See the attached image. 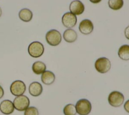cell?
I'll use <instances>...</instances> for the list:
<instances>
[{
	"label": "cell",
	"instance_id": "277c9868",
	"mask_svg": "<svg viewBox=\"0 0 129 115\" xmlns=\"http://www.w3.org/2000/svg\"><path fill=\"white\" fill-rule=\"evenodd\" d=\"M124 100L122 93L117 91H113L110 93L108 97L109 104L113 107H119L123 103Z\"/></svg>",
	"mask_w": 129,
	"mask_h": 115
},
{
	"label": "cell",
	"instance_id": "8992f818",
	"mask_svg": "<svg viewBox=\"0 0 129 115\" xmlns=\"http://www.w3.org/2000/svg\"><path fill=\"white\" fill-rule=\"evenodd\" d=\"M14 108L18 111H24L29 106L30 100L25 95H20L16 97L13 101Z\"/></svg>",
	"mask_w": 129,
	"mask_h": 115
},
{
	"label": "cell",
	"instance_id": "ba28073f",
	"mask_svg": "<svg viewBox=\"0 0 129 115\" xmlns=\"http://www.w3.org/2000/svg\"><path fill=\"white\" fill-rule=\"evenodd\" d=\"M62 24L67 28H71L77 23V17L71 12L66 13L62 17Z\"/></svg>",
	"mask_w": 129,
	"mask_h": 115
},
{
	"label": "cell",
	"instance_id": "7402d4cb",
	"mask_svg": "<svg viewBox=\"0 0 129 115\" xmlns=\"http://www.w3.org/2000/svg\"><path fill=\"white\" fill-rule=\"evenodd\" d=\"M124 35L125 37L129 40V25L126 27L124 30Z\"/></svg>",
	"mask_w": 129,
	"mask_h": 115
},
{
	"label": "cell",
	"instance_id": "5b68a950",
	"mask_svg": "<svg viewBox=\"0 0 129 115\" xmlns=\"http://www.w3.org/2000/svg\"><path fill=\"white\" fill-rule=\"evenodd\" d=\"M95 68L100 73H106L109 71L111 68V63L108 59L101 57L98 59L95 63Z\"/></svg>",
	"mask_w": 129,
	"mask_h": 115
},
{
	"label": "cell",
	"instance_id": "e0dca14e",
	"mask_svg": "<svg viewBox=\"0 0 129 115\" xmlns=\"http://www.w3.org/2000/svg\"><path fill=\"white\" fill-rule=\"evenodd\" d=\"M118 55L122 60H129V45L124 44L121 45L118 49Z\"/></svg>",
	"mask_w": 129,
	"mask_h": 115
},
{
	"label": "cell",
	"instance_id": "7a4b0ae2",
	"mask_svg": "<svg viewBox=\"0 0 129 115\" xmlns=\"http://www.w3.org/2000/svg\"><path fill=\"white\" fill-rule=\"evenodd\" d=\"M44 51L43 45L39 41L31 42L28 48V51L30 56L33 58L41 56Z\"/></svg>",
	"mask_w": 129,
	"mask_h": 115
},
{
	"label": "cell",
	"instance_id": "9a60e30c",
	"mask_svg": "<svg viewBox=\"0 0 129 115\" xmlns=\"http://www.w3.org/2000/svg\"><path fill=\"white\" fill-rule=\"evenodd\" d=\"M19 17L20 20L24 22L30 21L33 17L32 12L29 9L24 8L20 10L19 13Z\"/></svg>",
	"mask_w": 129,
	"mask_h": 115
},
{
	"label": "cell",
	"instance_id": "603a6c76",
	"mask_svg": "<svg viewBox=\"0 0 129 115\" xmlns=\"http://www.w3.org/2000/svg\"><path fill=\"white\" fill-rule=\"evenodd\" d=\"M4 95V91L3 87L0 85V99H1Z\"/></svg>",
	"mask_w": 129,
	"mask_h": 115
},
{
	"label": "cell",
	"instance_id": "5bb4252c",
	"mask_svg": "<svg viewBox=\"0 0 129 115\" xmlns=\"http://www.w3.org/2000/svg\"><path fill=\"white\" fill-rule=\"evenodd\" d=\"M64 40L69 43L75 42L78 37L77 32L71 28H69L66 30L63 34Z\"/></svg>",
	"mask_w": 129,
	"mask_h": 115
},
{
	"label": "cell",
	"instance_id": "9c48e42d",
	"mask_svg": "<svg viewBox=\"0 0 129 115\" xmlns=\"http://www.w3.org/2000/svg\"><path fill=\"white\" fill-rule=\"evenodd\" d=\"M94 26L92 22L89 19L83 20L80 23L79 29L81 33L88 35L93 30Z\"/></svg>",
	"mask_w": 129,
	"mask_h": 115
},
{
	"label": "cell",
	"instance_id": "ac0fdd59",
	"mask_svg": "<svg viewBox=\"0 0 129 115\" xmlns=\"http://www.w3.org/2000/svg\"><path fill=\"white\" fill-rule=\"evenodd\" d=\"M109 7L113 10L120 9L123 5V0H108Z\"/></svg>",
	"mask_w": 129,
	"mask_h": 115
},
{
	"label": "cell",
	"instance_id": "cb8c5ba5",
	"mask_svg": "<svg viewBox=\"0 0 129 115\" xmlns=\"http://www.w3.org/2000/svg\"><path fill=\"white\" fill-rule=\"evenodd\" d=\"M89 1L93 4H97L101 1V0H89Z\"/></svg>",
	"mask_w": 129,
	"mask_h": 115
},
{
	"label": "cell",
	"instance_id": "52a82bcc",
	"mask_svg": "<svg viewBox=\"0 0 129 115\" xmlns=\"http://www.w3.org/2000/svg\"><path fill=\"white\" fill-rule=\"evenodd\" d=\"M26 89L25 83L20 80L14 81L10 86V91L14 96H20L23 95Z\"/></svg>",
	"mask_w": 129,
	"mask_h": 115
},
{
	"label": "cell",
	"instance_id": "2e32d148",
	"mask_svg": "<svg viewBox=\"0 0 129 115\" xmlns=\"http://www.w3.org/2000/svg\"><path fill=\"white\" fill-rule=\"evenodd\" d=\"M33 72L36 75H40L45 71L46 67L45 64L41 61H37L33 63L32 67Z\"/></svg>",
	"mask_w": 129,
	"mask_h": 115
},
{
	"label": "cell",
	"instance_id": "44dd1931",
	"mask_svg": "<svg viewBox=\"0 0 129 115\" xmlns=\"http://www.w3.org/2000/svg\"><path fill=\"white\" fill-rule=\"evenodd\" d=\"M124 108L125 109V110L129 113V99L127 100L124 103Z\"/></svg>",
	"mask_w": 129,
	"mask_h": 115
},
{
	"label": "cell",
	"instance_id": "4fadbf2b",
	"mask_svg": "<svg viewBox=\"0 0 129 115\" xmlns=\"http://www.w3.org/2000/svg\"><path fill=\"white\" fill-rule=\"evenodd\" d=\"M55 77L54 73L50 71H45L41 75V80L45 85H50L55 81Z\"/></svg>",
	"mask_w": 129,
	"mask_h": 115
},
{
	"label": "cell",
	"instance_id": "ffe728a7",
	"mask_svg": "<svg viewBox=\"0 0 129 115\" xmlns=\"http://www.w3.org/2000/svg\"><path fill=\"white\" fill-rule=\"evenodd\" d=\"M24 115H39L37 108L34 106L28 107L24 111Z\"/></svg>",
	"mask_w": 129,
	"mask_h": 115
},
{
	"label": "cell",
	"instance_id": "6da1fadb",
	"mask_svg": "<svg viewBox=\"0 0 129 115\" xmlns=\"http://www.w3.org/2000/svg\"><path fill=\"white\" fill-rule=\"evenodd\" d=\"M77 112L79 115H88L92 109L91 102L86 99L79 100L75 105Z\"/></svg>",
	"mask_w": 129,
	"mask_h": 115
},
{
	"label": "cell",
	"instance_id": "d6986e66",
	"mask_svg": "<svg viewBox=\"0 0 129 115\" xmlns=\"http://www.w3.org/2000/svg\"><path fill=\"white\" fill-rule=\"evenodd\" d=\"M63 112L64 115H76L77 113L76 106L73 104H68L63 108Z\"/></svg>",
	"mask_w": 129,
	"mask_h": 115
},
{
	"label": "cell",
	"instance_id": "3957f363",
	"mask_svg": "<svg viewBox=\"0 0 129 115\" xmlns=\"http://www.w3.org/2000/svg\"><path fill=\"white\" fill-rule=\"evenodd\" d=\"M45 39L46 42L49 45L56 46L61 42V35L58 31L55 29H52L46 33Z\"/></svg>",
	"mask_w": 129,
	"mask_h": 115
},
{
	"label": "cell",
	"instance_id": "8fae6325",
	"mask_svg": "<svg viewBox=\"0 0 129 115\" xmlns=\"http://www.w3.org/2000/svg\"><path fill=\"white\" fill-rule=\"evenodd\" d=\"M14 108L13 102L10 100H4L0 103V110L5 114H11L13 112Z\"/></svg>",
	"mask_w": 129,
	"mask_h": 115
},
{
	"label": "cell",
	"instance_id": "d4e9b609",
	"mask_svg": "<svg viewBox=\"0 0 129 115\" xmlns=\"http://www.w3.org/2000/svg\"><path fill=\"white\" fill-rule=\"evenodd\" d=\"M2 9H1V8H0V17L1 16V15H2Z\"/></svg>",
	"mask_w": 129,
	"mask_h": 115
},
{
	"label": "cell",
	"instance_id": "30bf717a",
	"mask_svg": "<svg viewBox=\"0 0 129 115\" xmlns=\"http://www.w3.org/2000/svg\"><path fill=\"white\" fill-rule=\"evenodd\" d=\"M69 8L71 12L75 15L82 14L85 10L84 4L79 0L72 1L70 5Z\"/></svg>",
	"mask_w": 129,
	"mask_h": 115
},
{
	"label": "cell",
	"instance_id": "7c38bea8",
	"mask_svg": "<svg viewBox=\"0 0 129 115\" xmlns=\"http://www.w3.org/2000/svg\"><path fill=\"white\" fill-rule=\"evenodd\" d=\"M43 88L41 84L38 82L31 83L29 87V92L33 96H38L42 92Z\"/></svg>",
	"mask_w": 129,
	"mask_h": 115
}]
</instances>
